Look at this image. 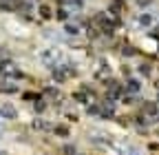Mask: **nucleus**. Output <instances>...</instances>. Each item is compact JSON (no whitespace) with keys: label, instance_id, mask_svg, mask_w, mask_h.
<instances>
[{"label":"nucleus","instance_id":"1","mask_svg":"<svg viewBox=\"0 0 159 155\" xmlns=\"http://www.w3.org/2000/svg\"><path fill=\"white\" fill-rule=\"evenodd\" d=\"M35 20L42 22V25L55 20V7H53V2H47V0H42V2L38 5V9H35Z\"/></svg>","mask_w":159,"mask_h":155},{"label":"nucleus","instance_id":"2","mask_svg":"<svg viewBox=\"0 0 159 155\" xmlns=\"http://www.w3.org/2000/svg\"><path fill=\"white\" fill-rule=\"evenodd\" d=\"M135 27L137 29H142V31H150L155 25H157V18H155V13L152 11H139L137 16H135Z\"/></svg>","mask_w":159,"mask_h":155},{"label":"nucleus","instance_id":"3","mask_svg":"<svg viewBox=\"0 0 159 155\" xmlns=\"http://www.w3.org/2000/svg\"><path fill=\"white\" fill-rule=\"evenodd\" d=\"M0 118L13 122V120L20 118V111H18V106H16L11 100H5V102H0Z\"/></svg>","mask_w":159,"mask_h":155},{"label":"nucleus","instance_id":"4","mask_svg":"<svg viewBox=\"0 0 159 155\" xmlns=\"http://www.w3.org/2000/svg\"><path fill=\"white\" fill-rule=\"evenodd\" d=\"M51 129H53V122L47 120L44 115H35L31 120V131L33 133H51Z\"/></svg>","mask_w":159,"mask_h":155},{"label":"nucleus","instance_id":"5","mask_svg":"<svg viewBox=\"0 0 159 155\" xmlns=\"http://www.w3.org/2000/svg\"><path fill=\"white\" fill-rule=\"evenodd\" d=\"M71 133H73V129H71L69 122H53V129H51V135H53V138L69 140V138H71Z\"/></svg>","mask_w":159,"mask_h":155},{"label":"nucleus","instance_id":"6","mask_svg":"<svg viewBox=\"0 0 159 155\" xmlns=\"http://www.w3.org/2000/svg\"><path fill=\"white\" fill-rule=\"evenodd\" d=\"M60 29H62V33H64L66 38H82V35H84V27L77 25V22H73V20L64 22Z\"/></svg>","mask_w":159,"mask_h":155},{"label":"nucleus","instance_id":"7","mask_svg":"<svg viewBox=\"0 0 159 155\" xmlns=\"http://www.w3.org/2000/svg\"><path fill=\"white\" fill-rule=\"evenodd\" d=\"M137 53H139V49L135 45H130V42H122V45H119V55H122V58H135Z\"/></svg>","mask_w":159,"mask_h":155},{"label":"nucleus","instance_id":"8","mask_svg":"<svg viewBox=\"0 0 159 155\" xmlns=\"http://www.w3.org/2000/svg\"><path fill=\"white\" fill-rule=\"evenodd\" d=\"M71 11L66 9V7H55V22H60V25H64V22H69L71 20Z\"/></svg>","mask_w":159,"mask_h":155},{"label":"nucleus","instance_id":"9","mask_svg":"<svg viewBox=\"0 0 159 155\" xmlns=\"http://www.w3.org/2000/svg\"><path fill=\"white\" fill-rule=\"evenodd\" d=\"M49 109H51V104H49L44 98H40V100L33 102V113H35V115H44Z\"/></svg>","mask_w":159,"mask_h":155},{"label":"nucleus","instance_id":"10","mask_svg":"<svg viewBox=\"0 0 159 155\" xmlns=\"http://www.w3.org/2000/svg\"><path fill=\"white\" fill-rule=\"evenodd\" d=\"M42 95H40V91H20V100L22 102H35V100H40Z\"/></svg>","mask_w":159,"mask_h":155},{"label":"nucleus","instance_id":"11","mask_svg":"<svg viewBox=\"0 0 159 155\" xmlns=\"http://www.w3.org/2000/svg\"><path fill=\"white\" fill-rule=\"evenodd\" d=\"M157 47H159V40H155V38H144L142 40V49L144 51H157Z\"/></svg>","mask_w":159,"mask_h":155},{"label":"nucleus","instance_id":"12","mask_svg":"<svg viewBox=\"0 0 159 155\" xmlns=\"http://www.w3.org/2000/svg\"><path fill=\"white\" fill-rule=\"evenodd\" d=\"M137 73H139V75H144V78H150V73H152V64H150V62L137 64Z\"/></svg>","mask_w":159,"mask_h":155},{"label":"nucleus","instance_id":"13","mask_svg":"<svg viewBox=\"0 0 159 155\" xmlns=\"http://www.w3.org/2000/svg\"><path fill=\"white\" fill-rule=\"evenodd\" d=\"M60 151H62V155H77V153H80L75 144H64V146L60 148Z\"/></svg>","mask_w":159,"mask_h":155},{"label":"nucleus","instance_id":"14","mask_svg":"<svg viewBox=\"0 0 159 155\" xmlns=\"http://www.w3.org/2000/svg\"><path fill=\"white\" fill-rule=\"evenodd\" d=\"M119 155H142V151L135 146H124V148H119Z\"/></svg>","mask_w":159,"mask_h":155},{"label":"nucleus","instance_id":"15","mask_svg":"<svg viewBox=\"0 0 159 155\" xmlns=\"http://www.w3.org/2000/svg\"><path fill=\"white\" fill-rule=\"evenodd\" d=\"M0 13H16V7H13V5H7V2H2V0H0Z\"/></svg>","mask_w":159,"mask_h":155},{"label":"nucleus","instance_id":"16","mask_svg":"<svg viewBox=\"0 0 159 155\" xmlns=\"http://www.w3.org/2000/svg\"><path fill=\"white\" fill-rule=\"evenodd\" d=\"M133 2H135V7H137V9H142V11H144V9H148V7H150L152 0H133Z\"/></svg>","mask_w":159,"mask_h":155}]
</instances>
